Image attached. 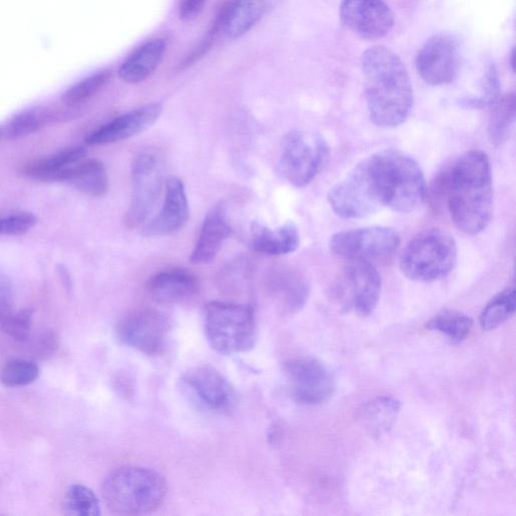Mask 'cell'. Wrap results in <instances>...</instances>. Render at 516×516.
<instances>
[{"label":"cell","instance_id":"cell-1","mask_svg":"<svg viewBox=\"0 0 516 516\" xmlns=\"http://www.w3.org/2000/svg\"><path fill=\"white\" fill-rule=\"evenodd\" d=\"M365 97L371 121L380 127L403 124L414 106V91L401 58L384 46L369 48L362 56Z\"/></svg>","mask_w":516,"mask_h":516},{"label":"cell","instance_id":"cell-2","mask_svg":"<svg viewBox=\"0 0 516 516\" xmlns=\"http://www.w3.org/2000/svg\"><path fill=\"white\" fill-rule=\"evenodd\" d=\"M447 207L455 226L463 233L484 231L493 215V183L488 156L470 151L444 174Z\"/></svg>","mask_w":516,"mask_h":516},{"label":"cell","instance_id":"cell-3","mask_svg":"<svg viewBox=\"0 0 516 516\" xmlns=\"http://www.w3.org/2000/svg\"><path fill=\"white\" fill-rule=\"evenodd\" d=\"M361 165L370 193L380 209L408 214L424 203L426 179L412 157L398 150H384Z\"/></svg>","mask_w":516,"mask_h":516},{"label":"cell","instance_id":"cell-4","mask_svg":"<svg viewBox=\"0 0 516 516\" xmlns=\"http://www.w3.org/2000/svg\"><path fill=\"white\" fill-rule=\"evenodd\" d=\"M167 492V482L161 474L138 466L120 467L102 484L105 505L117 515L152 513L163 504Z\"/></svg>","mask_w":516,"mask_h":516},{"label":"cell","instance_id":"cell-5","mask_svg":"<svg viewBox=\"0 0 516 516\" xmlns=\"http://www.w3.org/2000/svg\"><path fill=\"white\" fill-rule=\"evenodd\" d=\"M458 257L456 241L440 229L422 232L405 247L400 268L405 277L420 283L445 279L454 270Z\"/></svg>","mask_w":516,"mask_h":516},{"label":"cell","instance_id":"cell-6","mask_svg":"<svg viewBox=\"0 0 516 516\" xmlns=\"http://www.w3.org/2000/svg\"><path fill=\"white\" fill-rule=\"evenodd\" d=\"M205 335L211 348L222 355L252 349L257 339L251 305L210 302L205 306Z\"/></svg>","mask_w":516,"mask_h":516},{"label":"cell","instance_id":"cell-7","mask_svg":"<svg viewBox=\"0 0 516 516\" xmlns=\"http://www.w3.org/2000/svg\"><path fill=\"white\" fill-rule=\"evenodd\" d=\"M329 159V147L318 134L293 131L283 140L279 173L291 185L304 188L322 172Z\"/></svg>","mask_w":516,"mask_h":516},{"label":"cell","instance_id":"cell-8","mask_svg":"<svg viewBox=\"0 0 516 516\" xmlns=\"http://www.w3.org/2000/svg\"><path fill=\"white\" fill-rule=\"evenodd\" d=\"M380 292L381 278L373 263L348 261L331 295L343 311L367 317L375 310Z\"/></svg>","mask_w":516,"mask_h":516},{"label":"cell","instance_id":"cell-9","mask_svg":"<svg viewBox=\"0 0 516 516\" xmlns=\"http://www.w3.org/2000/svg\"><path fill=\"white\" fill-rule=\"evenodd\" d=\"M401 244L398 232L390 227L372 226L341 231L330 240V249L346 261H382L394 255Z\"/></svg>","mask_w":516,"mask_h":516},{"label":"cell","instance_id":"cell-10","mask_svg":"<svg viewBox=\"0 0 516 516\" xmlns=\"http://www.w3.org/2000/svg\"><path fill=\"white\" fill-rule=\"evenodd\" d=\"M292 399L304 406L327 403L334 395L335 379L327 367L312 357H300L285 364Z\"/></svg>","mask_w":516,"mask_h":516},{"label":"cell","instance_id":"cell-11","mask_svg":"<svg viewBox=\"0 0 516 516\" xmlns=\"http://www.w3.org/2000/svg\"><path fill=\"white\" fill-rule=\"evenodd\" d=\"M172 329L170 319L155 309H141L129 313L118 323V340L150 356L164 352Z\"/></svg>","mask_w":516,"mask_h":516},{"label":"cell","instance_id":"cell-12","mask_svg":"<svg viewBox=\"0 0 516 516\" xmlns=\"http://www.w3.org/2000/svg\"><path fill=\"white\" fill-rule=\"evenodd\" d=\"M133 196L125 216L129 229L137 228L148 220L161 196L163 166L153 153L141 154L133 164Z\"/></svg>","mask_w":516,"mask_h":516},{"label":"cell","instance_id":"cell-13","mask_svg":"<svg viewBox=\"0 0 516 516\" xmlns=\"http://www.w3.org/2000/svg\"><path fill=\"white\" fill-rule=\"evenodd\" d=\"M343 27L360 39L377 41L391 33L395 16L385 0H342Z\"/></svg>","mask_w":516,"mask_h":516},{"label":"cell","instance_id":"cell-14","mask_svg":"<svg viewBox=\"0 0 516 516\" xmlns=\"http://www.w3.org/2000/svg\"><path fill=\"white\" fill-rule=\"evenodd\" d=\"M183 390L199 408L225 413L235 404V391L230 382L209 365L195 367L182 377Z\"/></svg>","mask_w":516,"mask_h":516},{"label":"cell","instance_id":"cell-15","mask_svg":"<svg viewBox=\"0 0 516 516\" xmlns=\"http://www.w3.org/2000/svg\"><path fill=\"white\" fill-rule=\"evenodd\" d=\"M461 67L460 47L455 38L439 34L430 38L419 51L416 68L420 77L431 86L453 82Z\"/></svg>","mask_w":516,"mask_h":516},{"label":"cell","instance_id":"cell-16","mask_svg":"<svg viewBox=\"0 0 516 516\" xmlns=\"http://www.w3.org/2000/svg\"><path fill=\"white\" fill-rule=\"evenodd\" d=\"M328 203L344 219L366 218L380 210L368 188L361 163L329 192Z\"/></svg>","mask_w":516,"mask_h":516},{"label":"cell","instance_id":"cell-17","mask_svg":"<svg viewBox=\"0 0 516 516\" xmlns=\"http://www.w3.org/2000/svg\"><path fill=\"white\" fill-rule=\"evenodd\" d=\"M162 111L160 103L129 111L96 129L86 138V143L90 146H104L136 137L153 126Z\"/></svg>","mask_w":516,"mask_h":516},{"label":"cell","instance_id":"cell-18","mask_svg":"<svg viewBox=\"0 0 516 516\" xmlns=\"http://www.w3.org/2000/svg\"><path fill=\"white\" fill-rule=\"evenodd\" d=\"M190 217L189 202L183 182L172 178L167 183L166 198L160 213L145 227L147 236H167L181 230Z\"/></svg>","mask_w":516,"mask_h":516},{"label":"cell","instance_id":"cell-19","mask_svg":"<svg viewBox=\"0 0 516 516\" xmlns=\"http://www.w3.org/2000/svg\"><path fill=\"white\" fill-rule=\"evenodd\" d=\"M268 289L283 315L300 312L307 304L310 294L305 278L289 268L272 272L268 279Z\"/></svg>","mask_w":516,"mask_h":516},{"label":"cell","instance_id":"cell-20","mask_svg":"<svg viewBox=\"0 0 516 516\" xmlns=\"http://www.w3.org/2000/svg\"><path fill=\"white\" fill-rule=\"evenodd\" d=\"M231 231L225 206L223 204L215 206L204 220L191 254L192 264L208 265L213 262Z\"/></svg>","mask_w":516,"mask_h":516},{"label":"cell","instance_id":"cell-21","mask_svg":"<svg viewBox=\"0 0 516 516\" xmlns=\"http://www.w3.org/2000/svg\"><path fill=\"white\" fill-rule=\"evenodd\" d=\"M146 288L156 302L178 304L193 298L199 291V283L187 271L171 270L152 277Z\"/></svg>","mask_w":516,"mask_h":516},{"label":"cell","instance_id":"cell-22","mask_svg":"<svg viewBox=\"0 0 516 516\" xmlns=\"http://www.w3.org/2000/svg\"><path fill=\"white\" fill-rule=\"evenodd\" d=\"M251 246L256 252L281 256L295 252L301 242L297 226L287 223L278 229H270L260 223L250 226Z\"/></svg>","mask_w":516,"mask_h":516},{"label":"cell","instance_id":"cell-23","mask_svg":"<svg viewBox=\"0 0 516 516\" xmlns=\"http://www.w3.org/2000/svg\"><path fill=\"white\" fill-rule=\"evenodd\" d=\"M53 181L67 182L92 197H101L109 189L105 167L98 160H82L57 173Z\"/></svg>","mask_w":516,"mask_h":516},{"label":"cell","instance_id":"cell-24","mask_svg":"<svg viewBox=\"0 0 516 516\" xmlns=\"http://www.w3.org/2000/svg\"><path fill=\"white\" fill-rule=\"evenodd\" d=\"M167 50L164 39H154L141 46L120 66L119 78L128 84L147 80L158 69Z\"/></svg>","mask_w":516,"mask_h":516},{"label":"cell","instance_id":"cell-25","mask_svg":"<svg viewBox=\"0 0 516 516\" xmlns=\"http://www.w3.org/2000/svg\"><path fill=\"white\" fill-rule=\"evenodd\" d=\"M401 402L394 397H379L364 404L358 412V422L372 437L389 433L401 412Z\"/></svg>","mask_w":516,"mask_h":516},{"label":"cell","instance_id":"cell-26","mask_svg":"<svg viewBox=\"0 0 516 516\" xmlns=\"http://www.w3.org/2000/svg\"><path fill=\"white\" fill-rule=\"evenodd\" d=\"M271 0H233L225 33L230 39H238L249 32L266 15Z\"/></svg>","mask_w":516,"mask_h":516},{"label":"cell","instance_id":"cell-27","mask_svg":"<svg viewBox=\"0 0 516 516\" xmlns=\"http://www.w3.org/2000/svg\"><path fill=\"white\" fill-rule=\"evenodd\" d=\"M87 155L84 147L66 148L48 158L31 162L24 166V174L40 181H53L57 173L82 160Z\"/></svg>","mask_w":516,"mask_h":516},{"label":"cell","instance_id":"cell-28","mask_svg":"<svg viewBox=\"0 0 516 516\" xmlns=\"http://www.w3.org/2000/svg\"><path fill=\"white\" fill-rule=\"evenodd\" d=\"M515 95L507 93L491 105L487 136L491 146L501 147L508 140L515 120Z\"/></svg>","mask_w":516,"mask_h":516},{"label":"cell","instance_id":"cell-29","mask_svg":"<svg viewBox=\"0 0 516 516\" xmlns=\"http://www.w3.org/2000/svg\"><path fill=\"white\" fill-rule=\"evenodd\" d=\"M515 308V290L505 289L484 307L479 317L481 328L485 331L498 328L513 316Z\"/></svg>","mask_w":516,"mask_h":516},{"label":"cell","instance_id":"cell-30","mask_svg":"<svg viewBox=\"0 0 516 516\" xmlns=\"http://www.w3.org/2000/svg\"><path fill=\"white\" fill-rule=\"evenodd\" d=\"M473 320L458 311L445 310L433 317L427 328L446 335L452 342L461 343L470 334Z\"/></svg>","mask_w":516,"mask_h":516},{"label":"cell","instance_id":"cell-31","mask_svg":"<svg viewBox=\"0 0 516 516\" xmlns=\"http://www.w3.org/2000/svg\"><path fill=\"white\" fill-rule=\"evenodd\" d=\"M49 120L47 112L40 109H29L13 117L0 129V137L6 140H17L39 131Z\"/></svg>","mask_w":516,"mask_h":516},{"label":"cell","instance_id":"cell-32","mask_svg":"<svg viewBox=\"0 0 516 516\" xmlns=\"http://www.w3.org/2000/svg\"><path fill=\"white\" fill-rule=\"evenodd\" d=\"M63 511L71 516H98L100 503L90 488L79 484L73 485L65 495Z\"/></svg>","mask_w":516,"mask_h":516},{"label":"cell","instance_id":"cell-33","mask_svg":"<svg viewBox=\"0 0 516 516\" xmlns=\"http://www.w3.org/2000/svg\"><path fill=\"white\" fill-rule=\"evenodd\" d=\"M111 78V72L103 70L97 72L68 89L62 99L66 104L77 105L95 96L106 86Z\"/></svg>","mask_w":516,"mask_h":516},{"label":"cell","instance_id":"cell-34","mask_svg":"<svg viewBox=\"0 0 516 516\" xmlns=\"http://www.w3.org/2000/svg\"><path fill=\"white\" fill-rule=\"evenodd\" d=\"M40 375L39 367L27 360H12L0 369V382L9 387H21L34 383Z\"/></svg>","mask_w":516,"mask_h":516},{"label":"cell","instance_id":"cell-35","mask_svg":"<svg viewBox=\"0 0 516 516\" xmlns=\"http://www.w3.org/2000/svg\"><path fill=\"white\" fill-rule=\"evenodd\" d=\"M232 4L233 0H227V2L224 3L219 13L217 14L215 20L213 21V24L211 25L206 36L200 42L199 46L192 52V54L185 59V61L181 65L182 68L192 66L195 62L199 61L201 58H203L204 55L208 53L218 35L222 31H225Z\"/></svg>","mask_w":516,"mask_h":516},{"label":"cell","instance_id":"cell-36","mask_svg":"<svg viewBox=\"0 0 516 516\" xmlns=\"http://www.w3.org/2000/svg\"><path fill=\"white\" fill-rule=\"evenodd\" d=\"M500 97V79L496 67L488 66L481 86V93L478 96L462 100L463 106L473 109H481L491 106Z\"/></svg>","mask_w":516,"mask_h":516},{"label":"cell","instance_id":"cell-37","mask_svg":"<svg viewBox=\"0 0 516 516\" xmlns=\"http://www.w3.org/2000/svg\"><path fill=\"white\" fill-rule=\"evenodd\" d=\"M3 331L17 341L24 342L29 339L33 328V312L23 310L17 314L8 315L2 323Z\"/></svg>","mask_w":516,"mask_h":516},{"label":"cell","instance_id":"cell-38","mask_svg":"<svg viewBox=\"0 0 516 516\" xmlns=\"http://www.w3.org/2000/svg\"><path fill=\"white\" fill-rule=\"evenodd\" d=\"M37 223L31 213H18L0 217V236H20L26 234Z\"/></svg>","mask_w":516,"mask_h":516},{"label":"cell","instance_id":"cell-39","mask_svg":"<svg viewBox=\"0 0 516 516\" xmlns=\"http://www.w3.org/2000/svg\"><path fill=\"white\" fill-rule=\"evenodd\" d=\"M207 0H179V15L182 21L191 22L203 11Z\"/></svg>","mask_w":516,"mask_h":516},{"label":"cell","instance_id":"cell-40","mask_svg":"<svg viewBox=\"0 0 516 516\" xmlns=\"http://www.w3.org/2000/svg\"><path fill=\"white\" fill-rule=\"evenodd\" d=\"M12 290L9 281L0 276V323L10 315Z\"/></svg>","mask_w":516,"mask_h":516},{"label":"cell","instance_id":"cell-41","mask_svg":"<svg viewBox=\"0 0 516 516\" xmlns=\"http://www.w3.org/2000/svg\"><path fill=\"white\" fill-rule=\"evenodd\" d=\"M510 64H511V68H512V71L514 72V67H515V64H514V59H515V50L514 48L512 49V52H511V55H510Z\"/></svg>","mask_w":516,"mask_h":516}]
</instances>
